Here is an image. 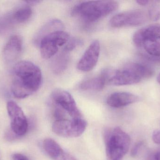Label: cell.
<instances>
[{
    "mask_svg": "<svg viewBox=\"0 0 160 160\" xmlns=\"http://www.w3.org/2000/svg\"><path fill=\"white\" fill-rule=\"evenodd\" d=\"M42 81V72L38 66L30 61H20L13 70L12 94L17 98H25L38 90Z\"/></svg>",
    "mask_w": 160,
    "mask_h": 160,
    "instance_id": "cell-1",
    "label": "cell"
},
{
    "mask_svg": "<svg viewBox=\"0 0 160 160\" xmlns=\"http://www.w3.org/2000/svg\"><path fill=\"white\" fill-rule=\"evenodd\" d=\"M118 3L112 1L83 2L73 8L72 15L86 23H94L116 10Z\"/></svg>",
    "mask_w": 160,
    "mask_h": 160,
    "instance_id": "cell-2",
    "label": "cell"
},
{
    "mask_svg": "<svg viewBox=\"0 0 160 160\" xmlns=\"http://www.w3.org/2000/svg\"><path fill=\"white\" fill-rule=\"evenodd\" d=\"M104 141L108 160H121L128 151L130 138L118 127L107 130Z\"/></svg>",
    "mask_w": 160,
    "mask_h": 160,
    "instance_id": "cell-3",
    "label": "cell"
},
{
    "mask_svg": "<svg viewBox=\"0 0 160 160\" xmlns=\"http://www.w3.org/2000/svg\"><path fill=\"white\" fill-rule=\"evenodd\" d=\"M132 40L135 46L147 54L160 55V24L154 23L140 29L134 33Z\"/></svg>",
    "mask_w": 160,
    "mask_h": 160,
    "instance_id": "cell-4",
    "label": "cell"
},
{
    "mask_svg": "<svg viewBox=\"0 0 160 160\" xmlns=\"http://www.w3.org/2000/svg\"><path fill=\"white\" fill-rule=\"evenodd\" d=\"M69 39L68 33L59 30L43 37L40 41V53L44 59H48L55 55L62 46L65 45Z\"/></svg>",
    "mask_w": 160,
    "mask_h": 160,
    "instance_id": "cell-5",
    "label": "cell"
},
{
    "mask_svg": "<svg viewBox=\"0 0 160 160\" xmlns=\"http://www.w3.org/2000/svg\"><path fill=\"white\" fill-rule=\"evenodd\" d=\"M87 123L83 118L55 120L52 125V131L61 137L76 138L84 132Z\"/></svg>",
    "mask_w": 160,
    "mask_h": 160,
    "instance_id": "cell-6",
    "label": "cell"
},
{
    "mask_svg": "<svg viewBox=\"0 0 160 160\" xmlns=\"http://www.w3.org/2000/svg\"><path fill=\"white\" fill-rule=\"evenodd\" d=\"M51 96L54 104L68 114L72 119L83 118L75 100L68 92L56 89L52 91Z\"/></svg>",
    "mask_w": 160,
    "mask_h": 160,
    "instance_id": "cell-7",
    "label": "cell"
},
{
    "mask_svg": "<svg viewBox=\"0 0 160 160\" xmlns=\"http://www.w3.org/2000/svg\"><path fill=\"white\" fill-rule=\"evenodd\" d=\"M148 17L144 11L132 10L118 13L112 17L110 24L114 28L141 25L147 21Z\"/></svg>",
    "mask_w": 160,
    "mask_h": 160,
    "instance_id": "cell-8",
    "label": "cell"
},
{
    "mask_svg": "<svg viewBox=\"0 0 160 160\" xmlns=\"http://www.w3.org/2000/svg\"><path fill=\"white\" fill-rule=\"evenodd\" d=\"M7 109L10 118L12 131L18 136H23L27 132L28 128V121L23 111L13 101L7 102Z\"/></svg>",
    "mask_w": 160,
    "mask_h": 160,
    "instance_id": "cell-9",
    "label": "cell"
},
{
    "mask_svg": "<svg viewBox=\"0 0 160 160\" xmlns=\"http://www.w3.org/2000/svg\"><path fill=\"white\" fill-rule=\"evenodd\" d=\"M141 80L128 64L122 68L112 70L108 83L111 85L120 86L135 84Z\"/></svg>",
    "mask_w": 160,
    "mask_h": 160,
    "instance_id": "cell-10",
    "label": "cell"
},
{
    "mask_svg": "<svg viewBox=\"0 0 160 160\" xmlns=\"http://www.w3.org/2000/svg\"><path fill=\"white\" fill-rule=\"evenodd\" d=\"M100 52V44L95 40L90 44L78 63L79 70L88 72L92 70L97 65Z\"/></svg>",
    "mask_w": 160,
    "mask_h": 160,
    "instance_id": "cell-11",
    "label": "cell"
},
{
    "mask_svg": "<svg viewBox=\"0 0 160 160\" xmlns=\"http://www.w3.org/2000/svg\"><path fill=\"white\" fill-rule=\"evenodd\" d=\"M22 40L18 35L12 36L4 47L2 55L7 63L14 62L20 55L22 50Z\"/></svg>",
    "mask_w": 160,
    "mask_h": 160,
    "instance_id": "cell-12",
    "label": "cell"
},
{
    "mask_svg": "<svg viewBox=\"0 0 160 160\" xmlns=\"http://www.w3.org/2000/svg\"><path fill=\"white\" fill-rule=\"evenodd\" d=\"M112 71V70L110 69H103L99 76L88 79L82 82L80 85V89L85 91H101L106 82H108Z\"/></svg>",
    "mask_w": 160,
    "mask_h": 160,
    "instance_id": "cell-13",
    "label": "cell"
},
{
    "mask_svg": "<svg viewBox=\"0 0 160 160\" xmlns=\"http://www.w3.org/2000/svg\"><path fill=\"white\" fill-rule=\"evenodd\" d=\"M45 152L53 160H78L71 154L65 152L54 140L50 138L43 142Z\"/></svg>",
    "mask_w": 160,
    "mask_h": 160,
    "instance_id": "cell-14",
    "label": "cell"
},
{
    "mask_svg": "<svg viewBox=\"0 0 160 160\" xmlns=\"http://www.w3.org/2000/svg\"><path fill=\"white\" fill-rule=\"evenodd\" d=\"M139 96L127 92H116L108 97L107 103L113 108H118L128 106L140 101Z\"/></svg>",
    "mask_w": 160,
    "mask_h": 160,
    "instance_id": "cell-15",
    "label": "cell"
},
{
    "mask_svg": "<svg viewBox=\"0 0 160 160\" xmlns=\"http://www.w3.org/2000/svg\"><path fill=\"white\" fill-rule=\"evenodd\" d=\"M68 53L63 50L53 60L52 68L55 74H61L67 68L69 61Z\"/></svg>",
    "mask_w": 160,
    "mask_h": 160,
    "instance_id": "cell-16",
    "label": "cell"
},
{
    "mask_svg": "<svg viewBox=\"0 0 160 160\" xmlns=\"http://www.w3.org/2000/svg\"><path fill=\"white\" fill-rule=\"evenodd\" d=\"M128 64L141 80L150 78L154 74L152 69L146 65L137 63H131Z\"/></svg>",
    "mask_w": 160,
    "mask_h": 160,
    "instance_id": "cell-17",
    "label": "cell"
},
{
    "mask_svg": "<svg viewBox=\"0 0 160 160\" xmlns=\"http://www.w3.org/2000/svg\"><path fill=\"white\" fill-rule=\"evenodd\" d=\"M32 13V8L28 5H24L17 9L13 15L15 21L18 23L26 22L31 18Z\"/></svg>",
    "mask_w": 160,
    "mask_h": 160,
    "instance_id": "cell-18",
    "label": "cell"
},
{
    "mask_svg": "<svg viewBox=\"0 0 160 160\" xmlns=\"http://www.w3.org/2000/svg\"><path fill=\"white\" fill-rule=\"evenodd\" d=\"M80 42L79 40L75 38H72L71 39H69L68 42L65 45L64 50L69 52L71 51L74 49H75L76 47L78 45Z\"/></svg>",
    "mask_w": 160,
    "mask_h": 160,
    "instance_id": "cell-19",
    "label": "cell"
},
{
    "mask_svg": "<svg viewBox=\"0 0 160 160\" xmlns=\"http://www.w3.org/2000/svg\"><path fill=\"white\" fill-rule=\"evenodd\" d=\"M149 16L153 20H157L160 17V9L157 6H153L150 8Z\"/></svg>",
    "mask_w": 160,
    "mask_h": 160,
    "instance_id": "cell-20",
    "label": "cell"
},
{
    "mask_svg": "<svg viewBox=\"0 0 160 160\" xmlns=\"http://www.w3.org/2000/svg\"><path fill=\"white\" fill-rule=\"evenodd\" d=\"M142 56L151 63L160 64V55L158 56H152V55H148L147 54H142Z\"/></svg>",
    "mask_w": 160,
    "mask_h": 160,
    "instance_id": "cell-21",
    "label": "cell"
},
{
    "mask_svg": "<svg viewBox=\"0 0 160 160\" xmlns=\"http://www.w3.org/2000/svg\"><path fill=\"white\" fill-rule=\"evenodd\" d=\"M142 144V142H138L134 145L133 147H132V149L131 151V156L132 157H135L137 155L138 151H139V149L141 146Z\"/></svg>",
    "mask_w": 160,
    "mask_h": 160,
    "instance_id": "cell-22",
    "label": "cell"
},
{
    "mask_svg": "<svg viewBox=\"0 0 160 160\" xmlns=\"http://www.w3.org/2000/svg\"><path fill=\"white\" fill-rule=\"evenodd\" d=\"M152 139L155 143L160 144V130H155L152 134Z\"/></svg>",
    "mask_w": 160,
    "mask_h": 160,
    "instance_id": "cell-23",
    "label": "cell"
},
{
    "mask_svg": "<svg viewBox=\"0 0 160 160\" xmlns=\"http://www.w3.org/2000/svg\"><path fill=\"white\" fill-rule=\"evenodd\" d=\"M13 160H29L26 156L21 154H15L12 156Z\"/></svg>",
    "mask_w": 160,
    "mask_h": 160,
    "instance_id": "cell-24",
    "label": "cell"
},
{
    "mask_svg": "<svg viewBox=\"0 0 160 160\" xmlns=\"http://www.w3.org/2000/svg\"><path fill=\"white\" fill-rule=\"evenodd\" d=\"M138 4L141 6H146L149 3V1L147 0H138L136 1Z\"/></svg>",
    "mask_w": 160,
    "mask_h": 160,
    "instance_id": "cell-25",
    "label": "cell"
},
{
    "mask_svg": "<svg viewBox=\"0 0 160 160\" xmlns=\"http://www.w3.org/2000/svg\"><path fill=\"white\" fill-rule=\"evenodd\" d=\"M40 1H27V2H26V3H28L29 4L35 5L38 3H40Z\"/></svg>",
    "mask_w": 160,
    "mask_h": 160,
    "instance_id": "cell-26",
    "label": "cell"
},
{
    "mask_svg": "<svg viewBox=\"0 0 160 160\" xmlns=\"http://www.w3.org/2000/svg\"><path fill=\"white\" fill-rule=\"evenodd\" d=\"M155 160H160V152H158L155 155Z\"/></svg>",
    "mask_w": 160,
    "mask_h": 160,
    "instance_id": "cell-27",
    "label": "cell"
},
{
    "mask_svg": "<svg viewBox=\"0 0 160 160\" xmlns=\"http://www.w3.org/2000/svg\"><path fill=\"white\" fill-rule=\"evenodd\" d=\"M157 80H158V82L160 84V73L159 74L158 76V78H157Z\"/></svg>",
    "mask_w": 160,
    "mask_h": 160,
    "instance_id": "cell-28",
    "label": "cell"
}]
</instances>
